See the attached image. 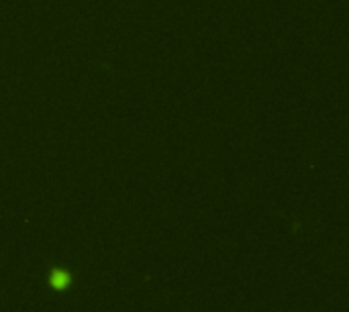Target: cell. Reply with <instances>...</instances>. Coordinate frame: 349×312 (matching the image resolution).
I'll return each mask as SVG.
<instances>
[{"mask_svg":"<svg viewBox=\"0 0 349 312\" xmlns=\"http://www.w3.org/2000/svg\"><path fill=\"white\" fill-rule=\"evenodd\" d=\"M49 284H51L53 290H65L72 284V276L65 270H53L51 276H49Z\"/></svg>","mask_w":349,"mask_h":312,"instance_id":"obj_1","label":"cell"}]
</instances>
